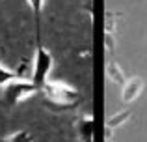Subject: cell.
<instances>
[{
	"instance_id": "cell-2",
	"label": "cell",
	"mask_w": 147,
	"mask_h": 142,
	"mask_svg": "<svg viewBox=\"0 0 147 142\" xmlns=\"http://www.w3.org/2000/svg\"><path fill=\"white\" fill-rule=\"evenodd\" d=\"M52 64H54L52 54H50L45 47L39 45L37 51H36V56H34V69H32V82L36 84L39 90L49 80V73L52 69Z\"/></svg>"
},
{
	"instance_id": "cell-10",
	"label": "cell",
	"mask_w": 147,
	"mask_h": 142,
	"mask_svg": "<svg viewBox=\"0 0 147 142\" xmlns=\"http://www.w3.org/2000/svg\"><path fill=\"white\" fill-rule=\"evenodd\" d=\"M30 139V135L26 131H17V133H13V135H9V137H6V142H26Z\"/></svg>"
},
{
	"instance_id": "cell-3",
	"label": "cell",
	"mask_w": 147,
	"mask_h": 142,
	"mask_svg": "<svg viewBox=\"0 0 147 142\" xmlns=\"http://www.w3.org/2000/svg\"><path fill=\"white\" fill-rule=\"evenodd\" d=\"M39 88L36 86V84L30 80V82H24V80H13V82H9L6 86V92H4V101L7 103V105H17V103H21L22 99H26L28 95H32L34 92H37Z\"/></svg>"
},
{
	"instance_id": "cell-1",
	"label": "cell",
	"mask_w": 147,
	"mask_h": 142,
	"mask_svg": "<svg viewBox=\"0 0 147 142\" xmlns=\"http://www.w3.org/2000/svg\"><path fill=\"white\" fill-rule=\"evenodd\" d=\"M45 94L52 99L50 105L54 107H63V109H69V107H75L76 99H78V92L67 82H61V80H47L43 84Z\"/></svg>"
},
{
	"instance_id": "cell-8",
	"label": "cell",
	"mask_w": 147,
	"mask_h": 142,
	"mask_svg": "<svg viewBox=\"0 0 147 142\" xmlns=\"http://www.w3.org/2000/svg\"><path fill=\"white\" fill-rule=\"evenodd\" d=\"M19 79H21V75H19L17 71H11V69H7V67H2V66H0V86L6 88L9 82L19 80Z\"/></svg>"
},
{
	"instance_id": "cell-11",
	"label": "cell",
	"mask_w": 147,
	"mask_h": 142,
	"mask_svg": "<svg viewBox=\"0 0 147 142\" xmlns=\"http://www.w3.org/2000/svg\"><path fill=\"white\" fill-rule=\"evenodd\" d=\"M104 45H106V49H108V51H114L115 41L112 39V32H106V36H104Z\"/></svg>"
},
{
	"instance_id": "cell-6",
	"label": "cell",
	"mask_w": 147,
	"mask_h": 142,
	"mask_svg": "<svg viewBox=\"0 0 147 142\" xmlns=\"http://www.w3.org/2000/svg\"><path fill=\"white\" fill-rule=\"evenodd\" d=\"M76 129H78V135L82 140H91V137H93V120L90 116L82 118L76 125Z\"/></svg>"
},
{
	"instance_id": "cell-7",
	"label": "cell",
	"mask_w": 147,
	"mask_h": 142,
	"mask_svg": "<svg viewBox=\"0 0 147 142\" xmlns=\"http://www.w3.org/2000/svg\"><path fill=\"white\" fill-rule=\"evenodd\" d=\"M130 116H132V112H130L129 109L121 110V112H117V114H114V116L108 118V120H106V127H110V129H117L119 125H123L127 120H130Z\"/></svg>"
},
{
	"instance_id": "cell-4",
	"label": "cell",
	"mask_w": 147,
	"mask_h": 142,
	"mask_svg": "<svg viewBox=\"0 0 147 142\" xmlns=\"http://www.w3.org/2000/svg\"><path fill=\"white\" fill-rule=\"evenodd\" d=\"M144 86H145V82H144V79L142 77H130V79H127L125 82L121 84V99H123V103H132L134 99H138L140 97V94H142V90H144Z\"/></svg>"
},
{
	"instance_id": "cell-9",
	"label": "cell",
	"mask_w": 147,
	"mask_h": 142,
	"mask_svg": "<svg viewBox=\"0 0 147 142\" xmlns=\"http://www.w3.org/2000/svg\"><path fill=\"white\" fill-rule=\"evenodd\" d=\"M28 4H30V7H32L34 15H36V24L39 26V17H41V11H43L45 0H28Z\"/></svg>"
},
{
	"instance_id": "cell-5",
	"label": "cell",
	"mask_w": 147,
	"mask_h": 142,
	"mask_svg": "<svg viewBox=\"0 0 147 142\" xmlns=\"http://www.w3.org/2000/svg\"><path fill=\"white\" fill-rule=\"evenodd\" d=\"M106 75H108V79L112 80V82H115V84H119L121 86L123 82L127 80V75H125V71L121 69V66H119L117 62H108V66H106Z\"/></svg>"
}]
</instances>
